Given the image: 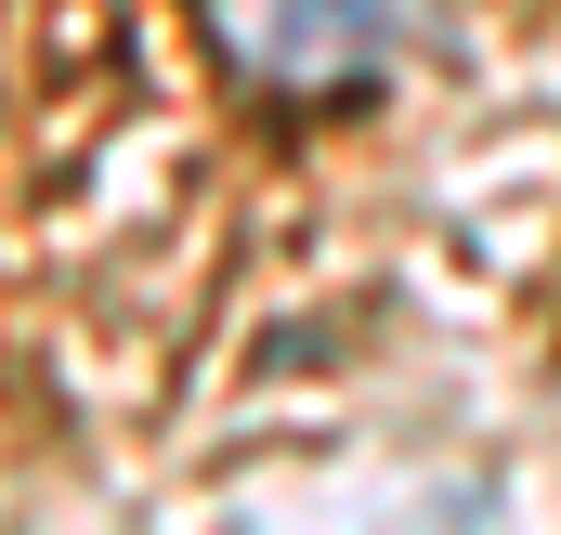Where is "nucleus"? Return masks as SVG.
I'll return each mask as SVG.
<instances>
[{"instance_id":"obj_1","label":"nucleus","mask_w":561,"mask_h":535,"mask_svg":"<svg viewBox=\"0 0 561 535\" xmlns=\"http://www.w3.org/2000/svg\"><path fill=\"white\" fill-rule=\"evenodd\" d=\"M209 13H222V53H236L262 92L379 79V66L419 39V0H209Z\"/></svg>"}]
</instances>
